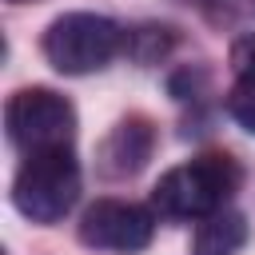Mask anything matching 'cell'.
Wrapping results in <instances>:
<instances>
[{"mask_svg":"<svg viewBox=\"0 0 255 255\" xmlns=\"http://www.w3.org/2000/svg\"><path fill=\"white\" fill-rule=\"evenodd\" d=\"M243 183V171L231 155H219V151H207V155H195L171 171L159 175V183L151 187V207L163 215V219H207L215 211L227 207V199L239 191Z\"/></svg>","mask_w":255,"mask_h":255,"instance_id":"1","label":"cell"},{"mask_svg":"<svg viewBox=\"0 0 255 255\" xmlns=\"http://www.w3.org/2000/svg\"><path fill=\"white\" fill-rule=\"evenodd\" d=\"M80 199V163L72 147L24 155L12 179V207L32 223H60Z\"/></svg>","mask_w":255,"mask_h":255,"instance_id":"2","label":"cell"},{"mask_svg":"<svg viewBox=\"0 0 255 255\" xmlns=\"http://www.w3.org/2000/svg\"><path fill=\"white\" fill-rule=\"evenodd\" d=\"M40 48L56 72L88 76V72H100L116 60V52L124 48V28L108 16H96V12H68L48 24Z\"/></svg>","mask_w":255,"mask_h":255,"instance_id":"3","label":"cell"},{"mask_svg":"<svg viewBox=\"0 0 255 255\" xmlns=\"http://www.w3.org/2000/svg\"><path fill=\"white\" fill-rule=\"evenodd\" d=\"M4 128L24 155L48 147H72L76 108L52 88H20L4 108Z\"/></svg>","mask_w":255,"mask_h":255,"instance_id":"4","label":"cell"},{"mask_svg":"<svg viewBox=\"0 0 255 255\" xmlns=\"http://www.w3.org/2000/svg\"><path fill=\"white\" fill-rule=\"evenodd\" d=\"M151 235H155V215L128 199H96L80 215V243L96 251L135 255L151 243Z\"/></svg>","mask_w":255,"mask_h":255,"instance_id":"5","label":"cell"},{"mask_svg":"<svg viewBox=\"0 0 255 255\" xmlns=\"http://www.w3.org/2000/svg\"><path fill=\"white\" fill-rule=\"evenodd\" d=\"M151 147H155V128L143 120V116H128L112 128V135L104 139L100 147V167L104 175L112 179H124V175H135L147 159H151Z\"/></svg>","mask_w":255,"mask_h":255,"instance_id":"6","label":"cell"},{"mask_svg":"<svg viewBox=\"0 0 255 255\" xmlns=\"http://www.w3.org/2000/svg\"><path fill=\"white\" fill-rule=\"evenodd\" d=\"M247 243V219L231 207L199 219L195 239H191V255H235Z\"/></svg>","mask_w":255,"mask_h":255,"instance_id":"7","label":"cell"},{"mask_svg":"<svg viewBox=\"0 0 255 255\" xmlns=\"http://www.w3.org/2000/svg\"><path fill=\"white\" fill-rule=\"evenodd\" d=\"M227 116L255 135V84L251 80H239L231 92H227Z\"/></svg>","mask_w":255,"mask_h":255,"instance_id":"8","label":"cell"},{"mask_svg":"<svg viewBox=\"0 0 255 255\" xmlns=\"http://www.w3.org/2000/svg\"><path fill=\"white\" fill-rule=\"evenodd\" d=\"M231 68H235L239 80L255 84V32H247V36H239L231 44Z\"/></svg>","mask_w":255,"mask_h":255,"instance_id":"9","label":"cell"},{"mask_svg":"<svg viewBox=\"0 0 255 255\" xmlns=\"http://www.w3.org/2000/svg\"><path fill=\"white\" fill-rule=\"evenodd\" d=\"M12 4H28V0H12Z\"/></svg>","mask_w":255,"mask_h":255,"instance_id":"10","label":"cell"},{"mask_svg":"<svg viewBox=\"0 0 255 255\" xmlns=\"http://www.w3.org/2000/svg\"><path fill=\"white\" fill-rule=\"evenodd\" d=\"M199 4H207V0H199Z\"/></svg>","mask_w":255,"mask_h":255,"instance_id":"11","label":"cell"}]
</instances>
